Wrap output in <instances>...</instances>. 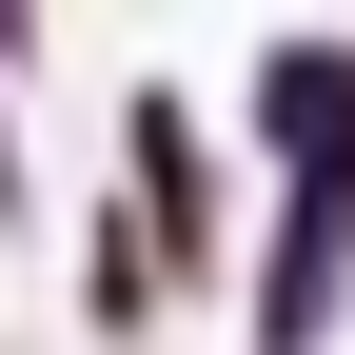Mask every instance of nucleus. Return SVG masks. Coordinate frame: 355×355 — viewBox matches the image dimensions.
<instances>
[{
  "instance_id": "obj_1",
  "label": "nucleus",
  "mask_w": 355,
  "mask_h": 355,
  "mask_svg": "<svg viewBox=\"0 0 355 355\" xmlns=\"http://www.w3.org/2000/svg\"><path fill=\"white\" fill-rule=\"evenodd\" d=\"M257 158H277V237H257L237 316H257V355H336V316H355V40L257 60Z\"/></svg>"
},
{
  "instance_id": "obj_2",
  "label": "nucleus",
  "mask_w": 355,
  "mask_h": 355,
  "mask_svg": "<svg viewBox=\"0 0 355 355\" xmlns=\"http://www.w3.org/2000/svg\"><path fill=\"white\" fill-rule=\"evenodd\" d=\"M119 198H139V237H158L178 296L237 277V178H217V139H198V99H178V79H139V99H119Z\"/></svg>"
},
{
  "instance_id": "obj_3",
  "label": "nucleus",
  "mask_w": 355,
  "mask_h": 355,
  "mask_svg": "<svg viewBox=\"0 0 355 355\" xmlns=\"http://www.w3.org/2000/svg\"><path fill=\"white\" fill-rule=\"evenodd\" d=\"M158 296H178V277H158V237H139V198H119L99 237H79V316H99V355H139V336H158Z\"/></svg>"
}]
</instances>
